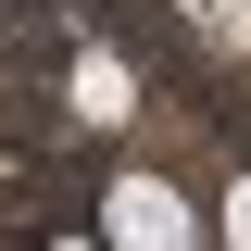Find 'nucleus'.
I'll list each match as a JSON object with an SVG mask.
<instances>
[{
  "label": "nucleus",
  "mask_w": 251,
  "mask_h": 251,
  "mask_svg": "<svg viewBox=\"0 0 251 251\" xmlns=\"http://www.w3.org/2000/svg\"><path fill=\"white\" fill-rule=\"evenodd\" d=\"M100 251H201L188 188L176 176H113V188H100Z\"/></svg>",
  "instance_id": "nucleus-1"
},
{
  "label": "nucleus",
  "mask_w": 251,
  "mask_h": 251,
  "mask_svg": "<svg viewBox=\"0 0 251 251\" xmlns=\"http://www.w3.org/2000/svg\"><path fill=\"white\" fill-rule=\"evenodd\" d=\"M75 113H88V126H126V113H138L126 63H75Z\"/></svg>",
  "instance_id": "nucleus-2"
},
{
  "label": "nucleus",
  "mask_w": 251,
  "mask_h": 251,
  "mask_svg": "<svg viewBox=\"0 0 251 251\" xmlns=\"http://www.w3.org/2000/svg\"><path fill=\"white\" fill-rule=\"evenodd\" d=\"M226 251H251V176L226 188Z\"/></svg>",
  "instance_id": "nucleus-3"
},
{
  "label": "nucleus",
  "mask_w": 251,
  "mask_h": 251,
  "mask_svg": "<svg viewBox=\"0 0 251 251\" xmlns=\"http://www.w3.org/2000/svg\"><path fill=\"white\" fill-rule=\"evenodd\" d=\"M50 251H100V239H50Z\"/></svg>",
  "instance_id": "nucleus-4"
}]
</instances>
